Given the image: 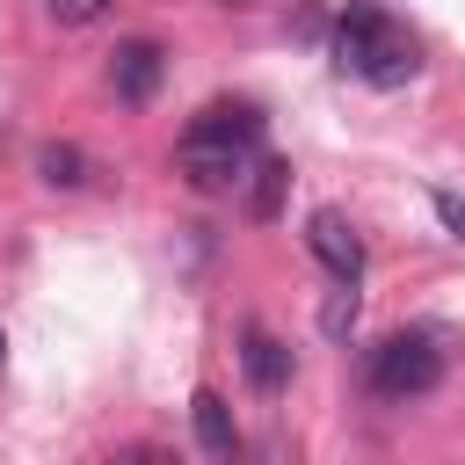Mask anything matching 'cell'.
Returning a JSON list of instances; mask_svg holds the SVG:
<instances>
[{
	"mask_svg": "<svg viewBox=\"0 0 465 465\" xmlns=\"http://www.w3.org/2000/svg\"><path fill=\"white\" fill-rule=\"evenodd\" d=\"M320 327H327L334 341L356 327V283H349V276H334V291H327V305H320Z\"/></svg>",
	"mask_w": 465,
	"mask_h": 465,
	"instance_id": "9",
	"label": "cell"
},
{
	"mask_svg": "<svg viewBox=\"0 0 465 465\" xmlns=\"http://www.w3.org/2000/svg\"><path fill=\"white\" fill-rule=\"evenodd\" d=\"M0 363H7V327H0Z\"/></svg>",
	"mask_w": 465,
	"mask_h": 465,
	"instance_id": "13",
	"label": "cell"
},
{
	"mask_svg": "<svg viewBox=\"0 0 465 465\" xmlns=\"http://www.w3.org/2000/svg\"><path fill=\"white\" fill-rule=\"evenodd\" d=\"M305 247L334 269V276H363V240H356V225L341 218V211H312V225H305Z\"/></svg>",
	"mask_w": 465,
	"mask_h": 465,
	"instance_id": "4",
	"label": "cell"
},
{
	"mask_svg": "<svg viewBox=\"0 0 465 465\" xmlns=\"http://www.w3.org/2000/svg\"><path fill=\"white\" fill-rule=\"evenodd\" d=\"M334 58H341V73H356V80H371V87H407V80L421 73V36H414L407 22H392L385 7L356 0V7L334 22Z\"/></svg>",
	"mask_w": 465,
	"mask_h": 465,
	"instance_id": "2",
	"label": "cell"
},
{
	"mask_svg": "<svg viewBox=\"0 0 465 465\" xmlns=\"http://www.w3.org/2000/svg\"><path fill=\"white\" fill-rule=\"evenodd\" d=\"M160 44L153 36H131V44H116V58H109V87L124 94V102H153V87H160Z\"/></svg>",
	"mask_w": 465,
	"mask_h": 465,
	"instance_id": "5",
	"label": "cell"
},
{
	"mask_svg": "<svg viewBox=\"0 0 465 465\" xmlns=\"http://www.w3.org/2000/svg\"><path fill=\"white\" fill-rule=\"evenodd\" d=\"M254 153H262V109L254 102H211L182 131V174L196 189H232Z\"/></svg>",
	"mask_w": 465,
	"mask_h": 465,
	"instance_id": "1",
	"label": "cell"
},
{
	"mask_svg": "<svg viewBox=\"0 0 465 465\" xmlns=\"http://www.w3.org/2000/svg\"><path fill=\"white\" fill-rule=\"evenodd\" d=\"M240 363H247V385H254V392H283V385H291V349H283L276 334H262V327H247Z\"/></svg>",
	"mask_w": 465,
	"mask_h": 465,
	"instance_id": "6",
	"label": "cell"
},
{
	"mask_svg": "<svg viewBox=\"0 0 465 465\" xmlns=\"http://www.w3.org/2000/svg\"><path fill=\"white\" fill-rule=\"evenodd\" d=\"M254 174H262V182H254V218H276V196H283V174H291V167H283V160H262Z\"/></svg>",
	"mask_w": 465,
	"mask_h": 465,
	"instance_id": "11",
	"label": "cell"
},
{
	"mask_svg": "<svg viewBox=\"0 0 465 465\" xmlns=\"http://www.w3.org/2000/svg\"><path fill=\"white\" fill-rule=\"evenodd\" d=\"M363 385L378 400H421L443 385V349L429 334H385L371 356H363Z\"/></svg>",
	"mask_w": 465,
	"mask_h": 465,
	"instance_id": "3",
	"label": "cell"
},
{
	"mask_svg": "<svg viewBox=\"0 0 465 465\" xmlns=\"http://www.w3.org/2000/svg\"><path fill=\"white\" fill-rule=\"evenodd\" d=\"M44 15H51L58 29H87V22L109 15V0H44Z\"/></svg>",
	"mask_w": 465,
	"mask_h": 465,
	"instance_id": "10",
	"label": "cell"
},
{
	"mask_svg": "<svg viewBox=\"0 0 465 465\" xmlns=\"http://www.w3.org/2000/svg\"><path fill=\"white\" fill-rule=\"evenodd\" d=\"M436 218H443V225H450V232H458V240H465V203H458V196H450V189H436Z\"/></svg>",
	"mask_w": 465,
	"mask_h": 465,
	"instance_id": "12",
	"label": "cell"
},
{
	"mask_svg": "<svg viewBox=\"0 0 465 465\" xmlns=\"http://www.w3.org/2000/svg\"><path fill=\"white\" fill-rule=\"evenodd\" d=\"M189 421H196V443H203V458H232V450H240V429H232V414H225V400H218L211 385L189 400Z\"/></svg>",
	"mask_w": 465,
	"mask_h": 465,
	"instance_id": "7",
	"label": "cell"
},
{
	"mask_svg": "<svg viewBox=\"0 0 465 465\" xmlns=\"http://www.w3.org/2000/svg\"><path fill=\"white\" fill-rule=\"evenodd\" d=\"M36 174H44L51 189H80V182H87V153H80V145H44V153H36Z\"/></svg>",
	"mask_w": 465,
	"mask_h": 465,
	"instance_id": "8",
	"label": "cell"
}]
</instances>
